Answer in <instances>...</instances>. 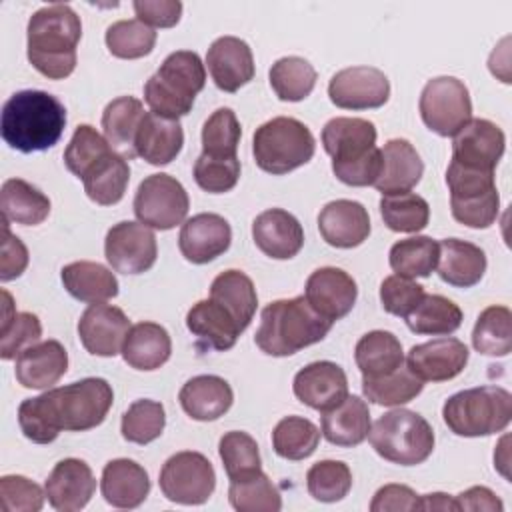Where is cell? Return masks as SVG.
Segmentation results:
<instances>
[{
  "mask_svg": "<svg viewBox=\"0 0 512 512\" xmlns=\"http://www.w3.org/2000/svg\"><path fill=\"white\" fill-rule=\"evenodd\" d=\"M384 224L394 232H420L428 226L430 206L414 192L384 194L380 200Z\"/></svg>",
  "mask_w": 512,
  "mask_h": 512,
  "instance_id": "obj_47",
  "label": "cell"
},
{
  "mask_svg": "<svg viewBox=\"0 0 512 512\" xmlns=\"http://www.w3.org/2000/svg\"><path fill=\"white\" fill-rule=\"evenodd\" d=\"M418 510H456V502L450 494L432 492L418 498Z\"/></svg>",
  "mask_w": 512,
  "mask_h": 512,
  "instance_id": "obj_63",
  "label": "cell"
},
{
  "mask_svg": "<svg viewBox=\"0 0 512 512\" xmlns=\"http://www.w3.org/2000/svg\"><path fill=\"white\" fill-rule=\"evenodd\" d=\"M206 66L214 84L224 92H236L254 78L252 50L236 36L216 38L206 52Z\"/></svg>",
  "mask_w": 512,
  "mask_h": 512,
  "instance_id": "obj_22",
  "label": "cell"
},
{
  "mask_svg": "<svg viewBox=\"0 0 512 512\" xmlns=\"http://www.w3.org/2000/svg\"><path fill=\"white\" fill-rule=\"evenodd\" d=\"M382 170L374 182L376 190L384 194L410 192L424 174V162L416 148L404 138H392L384 144Z\"/></svg>",
  "mask_w": 512,
  "mask_h": 512,
  "instance_id": "obj_29",
  "label": "cell"
},
{
  "mask_svg": "<svg viewBox=\"0 0 512 512\" xmlns=\"http://www.w3.org/2000/svg\"><path fill=\"white\" fill-rule=\"evenodd\" d=\"M82 36L80 16L68 4L36 10L26 28L28 60L50 80H64L76 68V46Z\"/></svg>",
  "mask_w": 512,
  "mask_h": 512,
  "instance_id": "obj_3",
  "label": "cell"
},
{
  "mask_svg": "<svg viewBox=\"0 0 512 512\" xmlns=\"http://www.w3.org/2000/svg\"><path fill=\"white\" fill-rule=\"evenodd\" d=\"M354 360L362 378H378L404 364V350L392 332L372 330L356 342Z\"/></svg>",
  "mask_w": 512,
  "mask_h": 512,
  "instance_id": "obj_37",
  "label": "cell"
},
{
  "mask_svg": "<svg viewBox=\"0 0 512 512\" xmlns=\"http://www.w3.org/2000/svg\"><path fill=\"white\" fill-rule=\"evenodd\" d=\"M316 150L310 128L290 116H276L256 128L252 154L260 170L282 176L312 160Z\"/></svg>",
  "mask_w": 512,
  "mask_h": 512,
  "instance_id": "obj_8",
  "label": "cell"
},
{
  "mask_svg": "<svg viewBox=\"0 0 512 512\" xmlns=\"http://www.w3.org/2000/svg\"><path fill=\"white\" fill-rule=\"evenodd\" d=\"M424 294H426L424 286H420L412 278H404L398 274L384 278L380 284L382 308L388 314L400 316V318H406L418 306Z\"/></svg>",
  "mask_w": 512,
  "mask_h": 512,
  "instance_id": "obj_57",
  "label": "cell"
},
{
  "mask_svg": "<svg viewBox=\"0 0 512 512\" xmlns=\"http://www.w3.org/2000/svg\"><path fill=\"white\" fill-rule=\"evenodd\" d=\"M424 388V382L402 364L390 374L378 378H362V392L372 404L380 406H402L414 400Z\"/></svg>",
  "mask_w": 512,
  "mask_h": 512,
  "instance_id": "obj_44",
  "label": "cell"
},
{
  "mask_svg": "<svg viewBox=\"0 0 512 512\" xmlns=\"http://www.w3.org/2000/svg\"><path fill=\"white\" fill-rule=\"evenodd\" d=\"M186 326L196 338L198 348L230 350L244 332L236 318L216 300H200L186 314Z\"/></svg>",
  "mask_w": 512,
  "mask_h": 512,
  "instance_id": "obj_25",
  "label": "cell"
},
{
  "mask_svg": "<svg viewBox=\"0 0 512 512\" xmlns=\"http://www.w3.org/2000/svg\"><path fill=\"white\" fill-rule=\"evenodd\" d=\"M450 210L456 222L468 228H488L496 222L500 212L498 190H490L466 198H450Z\"/></svg>",
  "mask_w": 512,
  "mask_h": 512,
  "instance_id": "obj_55",
  "label": "cell"
},
{
  "mask_svg": "<svg viewBox=\"0 0 512 512\" xmlns=\"http://www.w3.org/2000/svg\"><path fill=\"white\" fill-rule=\"evenodd\" d=\"M134 12L150 28H172L180 22L182 2L178 0H136Z\"/></svg>",
  "mask_w": 512,
  "mask_h": 512,
  "instance_id": "obj_59",
  "label": "cell"
},
{
  "mask_svg": "<svg viewBox=\"0 0 512 512\" xmlns=\"http://www.w3.org/2000/svg\"><path fill=\"white\" fill-rule=\"evenodd\" d=\"M158 484L170 502L196 506L212 496L216 488V472L204 454L184 450L164 462Z\"/></svg>",
  "mask_w": 512,
  "mask_h": 512,
  "instance_id": "obj_11",
  "label": "cell"
},
{
  "mask_svg": "<svg viewBox=\"0 0 512 512\" xmlns=\"http://www.w3.org/2000/svg\"><path fill=\"white\" fill-rule=\"evenodd\" d=\"M450 432L478 438L502 432L512 418V394L500 386H478L452 394L442 406Z\"/></svg>",
  "mask_w": 512,
  "mask_h": 512,
  "instance_id": "obj_6",
  "label": "cell"
},
{
  "mask_svg": "<svg viewBox=\"0 0 512 512\" xmlns=\"http://www.w3.org/2000/svg\"><path fill=\"white\" fill-rule=\"evenodd\" d=\"M328 96L332 104L344 110L380 108L390 98V82L374 66H350L332 76Z\"/></svg>",
  "mask_w": 512,
  "mask_h": 512,
  "instance_id": "obj_13",
  "label": "cell"
},
{
  "mask_svg": "<svg viewBox=\"0 0 512 512\" xmlns=\"http://www.w3.org/2000/svg\"><path fill=\"white\" fill-rule=\"evenodd\" d=\"M232 228L228 220L214 212H202L188 218L178 236L182 256L192 264H208L230 248Z\"/></svg>",
  "mask_w": 512,
  "mask_h": 512,
  "instance_id": "obj_19",
  "label": "cell"
},
{
  "mask_svg": "<svg viewBox=\"0 0 512 512\" xmlns=\"http://www.w3.org/2000/svg\"><path fill=\"white\" fill-rule=\"evenodd\" d=\"M206 84V68L200 56L192 50H176L164 58L156 74L144 84V100L150 112L174 118L186 116L196 94Z\"/></svg>",
  "mask_w": 512,
  "mask_h": 512,
  "instance_id": "obj_5",
  "label": "cell"
},
{
  "mask_svg": "<svg viewBox=\"0 0 512 512\" xmlns=\"http://www.w3.org/2000/svg\"><path fill=\"white\" fill-rule=\"evenodd\" d=\"M506 148L504 132L486 118H470V122L454 134L452 162L482 172H494Z\"/></svg>",
  "mask_w": 512,
  "mask_h": 512,
  "instance_id": "obj_14",
  "label": "cell"
},
{
  "mask_svg": "<svg viewBox=\"0 0 512 512\" xmlns=\"http://www.w3.org/2000/svg\"><path fill=\"white\" fill-rule=\"evenodd\" d=\"M252 238L258 250L274 260H290L304 246V230L294 214L270 208L252 222Z\"/></svg>",
  "mask_w": 512,
  "mask_h": 512,
  "instance_id": "obj_21",
  "label": "cell"
},
{
  "mask_svg": "<svg viewBox=\"0 0 512 512\" xmlns=\"http://www.w3.org/2000/svg\"><path fill=\"white\" fill-rule=\"evenodd\" d=\"M358 288L354 278L336 266H324L314 270L304 288V298L308 304L332 324L344 318L356 302Z\"/></svg>",
  "mask_w": 512,
  "mask_h": 512,
  "instance_id": "obj_17",
  "label": "cell"
},
{
  "mask_svg": "<svg viewBox=\"0 0 512 512\" xmlns=\"http://www.w3.org/2000/svg\"><path fill=\"white\" fill-rule=\"evenodd\" d=\"M270 86L284 102H300L316 86L314 66L300 56H284L270 68Z\"/></svg>",
  "mask_w": 512,
  "mask_h": 512,
  "instance_id": "obj_43",
  "label": "cell"
},
{
  "mask_svg": "<svg viewBox=\"0 0 512 512\" xmlns=\"http://www.w3.org/2000/svg\"><path fill=\"white\" fill-rule=\"evenodd\" d=\"M96 480L92 468L78 458L60 460L44 482V492L54 510H82L94 496Z\"/></svg>",
  "mask_w": 512,
  "mask_h": 512,
  "instance_id": "obj_20",
  "label": "cell"
},
{
  "mask_svg": "<svg viewBox=\"0 0 512 512\" xmlns=\"http://www.w3.org/2000/svg\"><path fill=\"white\" fill-rule=\"evenodd\" d=\"M438 256V276L442 282L456 288H470L478 284L486 272V254L480 246L460 240L444 238Z\"/></svg>",
  "mask_w": 512,
  "mask_h": 512,
  "instance_id": "obj_31",
  "label": "cell"
},
{
  "mask_svg": "<svg viewBox=\"0 0 512 512\" xmlns=\"http://www.w3.org/2000/svg\"><path fill=\"white\" fill-rule=\"evenodd\" d=\"M86 196L100 204L112 206L124 198V192L130 182V166L124 156L112 150L98 164H94L88 174L82 178Z\"/></svg>",
  "mask_w": 512,
  "mask_h": 512,
  "instance_id": "obj_38",
  "label": "cell"
},
{
  "mask_svg": "<svg viewBox=\"0 0 512 512\" xmlns=\"http://www.w3.org/2000/svg\"><path fill=\"white\" fill-rule=\"evenodd\" d=\"M228 500L238 512H278L282 508L278 488L262 470L238 480H230Z\"/></svg>",
  "mask_w": 512,
  "mask_h": 512,
  "instance_id": "obj_45",
  "label": "cell"
},
{
  "mask_svg": "<svg viewBox=\"0 0 512 512\" xmlns=\"http://www.w3.org/2000/svg\"><path fill=\"white\" fill-rule=\"evenodd\" d=\"M60 278L66 292L80 302L98 304L118 294V280L114 272L98 262H70L62 268Z\"/></svg>",
  "mask_w": 512,
  "mask_h": 512,
  "instance_id": "obj_34",
  "label": "cell"
},
{
  "mask_svg": "<svg viewBox=\"0 0 512 512\" xmlns=\"http://www.w3.org/2000/svg\"><path fill=\"white\" fill-rule=\"evenodd\" d=\"M110 152L112 146L102 134L96 132V128H92L90 124H80L76 126L64 150V164L76 178L82 180L88 174V170Z\"/></svg>",
  "mask_w": 512,
  "mask_h": 512,
  "instance_id": "obj_51",
  "label": "cell"
},
{
  "mask_svg": "<svg viewBox=\"0 0 512 512\" xmlns=\"http://www.w3.org/2000/svg\"><path fill=\"white\" fill-rule=\"evenodd\" d=\"M104 254L112 270L122 274H142L156 262V236L142 222H118L106 234Z\"/></svg>",
  "mask_w": 512,
  "mask_h": 512,
  "instance_id": "obj_12",
  "label": "cell"
},
{
  "mask_svg": "<svg viewBox=\"0 0 512 512\" xmlns=\"http://www.w3.org/2000/svg\"><path fill=\"white\" fill-rule=\"evenodd\" d=\"M242 128L230 108L214 110L202 126V154L212 158H236Z\"/></svg>",
  "mask_w": 512,
  "mask_h": 512,
  "instance_id": "obj_50",
  "label": "cell"
},
{
  "mask_svg": "<svg viewBox=\"0 0 512 512\" xmlns=\"http://www.w3.org/2000/svg\"><path fill=\"white\" fill-rule=\"evenodd\" d=\"M2 218L22 226L42 224L50 214V200L44 192L22 178H8L0 192Z\"/></svg>",
  "mask_w": 512,
  "mask_h": 512,
  "instance_id": "obj_36",
  "label": "cell"
},
{
  "mask_svg": "<svg viewBox=\"0 0 512 512\" xmlns=\"http://www.w3.org/2000/svg\"><path fill=\"white\" fill-rule=\"evenodd\" d=\"M376 126L366 118L336 116L322 128V146L332 164H348L364 158L376 148Z\"/></svg>",
  "mask_w": 512,
  "mask_h": 512,
  "instance_id": "obj_24",
  "label": "cell"
},
{
  "mask_svg": "<svg viewBox=\"0 0 512 512\" xmlns=\"http://www.w3.org/2000/svg\"><path fill=\"white\" fill-rule=\"evenodd\" d=\"M4 240H2V264H0V280L8 282L18 278L28 266V250L18 236H14L8 228V220L2 218Z\"/></svg>",
  "mask_w": 512,
  "mask_h": 512,
  "instance_id": "obj_60",
  "label": "cell"
},
{
  "mask_svg": "<svg viewBox=\"0 0 512 512\" xmlns=\"http://www.w3.org/2000/svg\"><path fill=\"white\" fill-rule=\"evenodd\" d=\"M182 144L184 132L178 120L144 112L134 140L136 156L152 166H166L180 154Z\"/></svg>",
  "mask_w": 512,
  "mask_h": 512,
  "instance_id": "obj_27",
  "label": "cell"
},
{
  "mask_svg": "<svg viewBox=\"0 0 512 512\" xmlns=\"http://www.w3.org/2000/svg\"><path fill=\"white\" fill-rule=\"evenodd\" d=\"M182 410L198 420V422H210L224 416L232 402L234 392L230 384L214 374H200L190 378L178 394Z\"/></svg>",
  "mask_w": 512,
  "mask_h": 512,
  "instance_id": "obj_30",
  "label": "cell"
},
{
  "mask_svg": "<svg viewBox=\"0 0 512 512\" xmlns=\"http://www.w3.org/2000/svg\"><path fill=\"white\" fill-rule=\"evenodd\" d=\"M292 390L308 408L326 412L348 396V378L336 362L318 360L296 372Z\"/></svg>",
  "mask_w": 512,
  "mask_h": 512,
  "instance_id": "obj_18",
  "label": "cell"
},
{
  "mask_svg": "<svg viewBox=\"0 0 512 512\" xmlns=\"http://www.w3.org/2000/svg\"><path fill=\"white\" fill-rule=\"evenodd\" d=\"M440 244L430 236L398 240L388 254L390 268L404 278H426L436 270Z\"/></svg>",
  "mask_w": 512,
  "mask_h": 512,
  "instance_id": "obj_41",
  "label": "cell"
},
{
  "mask_svg": "<svg viewBox=\"0 0 512 512\" xmlns=\"http://www.w3.org/2000/svg\"><path fill=\"white\" fill-rule=\"evenodd\" d=\"M320 442V430L302 416L282 418L272 432V448L280 458L304 460L314 454Z\"/></svg>",
  "mask_w": 512,
  "mask_h": 512,
  "instance_id": "obj_46",
  "label": "cell"
},
{
  "mask_svg": "<svg viewBox=\"0 0 512 512\" xmlns=\"http://www.w3.org/2000/svg\"><path fill=\"white\" fill-rule=\"evenodd\" d=\"M104 500L114 508H138L150 492V478L144 466L128 458L110 460L100 478Z\"/></svg>",
  "mask_w": 512,
  "mask_h": 512,
  "instance_id": "obj_28",
  "label": "cell"
},
{
  "mask_svg": "<svg viewBox=\"0 0 512 512\" xmlns=\"http://www.w3.org/2000/svg\"><path fill=\"white\" fill-rule=\"evenodd\" d=\"M418 494L404 484H386L378 488L370 502L372 512H394V510H418Z\"/></svg>",
  "mask_w": 512,
  "mask_h": 512,
  "instance_id": "obj_61",
  "label": "cell"
},
{
  "mask_svg": "<svg viewBox=\"0 0 512 512\" xmlns=\"http://www.w3.org/2000/svg\"><path fill=\"white\" fill-rule=\"evenodd\" d=\"M456 510H486V512H502V500L486 486H472L460 492L456 498Z\"/></svg>",
  "mask_w": 512,
  "mask_h": 512,
  "instance_id": "obj_62",
  "label": "cell"
},
{
  "mask_svg": "<svg viewBox=\"0 0 512 512\" xmlns=\"http://www.w3.org/2000/svg\"><path fill=\"white\" fill-rule=\"evenodd\" d=\"M166 426V412L164 406L156 400L140 398L128 406L122 416L120 432L122 438L132 444H150L152 440L160 438Z\"/></svg>",
  "mask_w": 512,
  "mask_h": 512,
  "instance_id": "obj_49",
  "label": "cell"
},
{
  "mask_svg": "<svg viewBox=\"0 0 512 512\" xmlns=\"http://www.w3.org/2000/svg\"><path fill=\"white\" fill-rule=\"evenodd\" d=\"M190 208L186 188L170 174L146 176L134 196L138 222L154 230H170L184 222Z\"/></svg>",
  "mask_w": 512,
  "mask_h": 512,
  "instance_id": "obj_10",
  "label": "cell"
},
{
  "mask_svg": "<svg viewBox=\"0 0 512 512\" xmlns=\"http://www.w3.org/2000/svg\"><path fill=\"white\" fill-rule=\"evenodd\" d=\"M68 370V352L58 340H44L28 346L16 356V380L24 388L48 390Z\"/></svg>",
  "mask_w": 512,
  "mask_h": 512,
  "instance_id": "obj_26",
  "label": "cell"
},
{
  "mask_svg": "<svg viewBox=\"0 0 512 512\" xmlns=\"http://www.w3.org/2000/svg\"><path fill=\"white\" fill-rule=\"evenodd\" d=\"M422 122L438 136H454L472 118V100L466 84L454 76H438L426 82L420 94Z\"/></svg>",
  "mask_w": 512,
  "mask_h": 512,
  "instance_id": "obj_9",
  "label": "cell"
},
{
  "mask_svg": "<svg viewBox=\"0 0 512 512\" xmlns=\"http://www.w3.org/2000/svg\"><path fill=\"white\" fill-rule=\"evenodd\" d=\"M472 346L486 356H508L512 350V312L506 306H488L480 312Z\"/></svg>",
  "mask_w": 512,
  "mask_h": 512,
  "instance_id": "obj_42",
  "label": "cell"
},
{
  "mask_svg": "<svg viewBox=\"0 0 512 512\" xmlns=\"http://www.w3.org/2000/svg\"><path fill=\"white\" fill-rule=\"evenodd\" d=\"M156 32L138 18L118 20L106 28V46L112 56L122 60H136L154 50Z\"/></svg>",
  "mask_w": 512,
  "mask_h": 512,
  "instance_id": "obj_48",
  "label": "cell"
},
{
  "mask_svg": "<svg viewBox=\"0 0 512 512\" xmlns=\"http://www.w3.org/2000/svg\"><path fill=\"white\" fill-rule=\"evenodd\" d=\"M46 492L26 476L8 474L0 478V504L4 512H38Z\"/></svg>",
  "mask_w": 512,
  "mask_h": 512,
  "instance_id": "obj_56",
  "label": "cell"
},
{
  "mask_svg": "<svg viewBox=\"0 0 512 512\" xmlns=\"http://www.w3.org/2000/svg\"><path fill=\"white\" fill-rule=\"evenodd\" d=\"M172 340L164 326L156 322H138L130 326L122 344V358L134 370H156L168 362Z\"/></svg>",
  "mask_w": 512,
  "mask_h": 512,
  "instance_id": "obj_33",
  "label": "cell"
},
{
  "mask_svg": "<svg viewBox=\"0 0 512 512\" xmlns=\"http://www.w3.org/2000/svg\"><path fill=\"white\" fill-rule=\"evenodd\" d=\"M210 298L222 304L242 326V330L248 328V324L254 318L258 296L254 282L250 276H246L242 270H226L220 272L210 286Z\"/></svg>",
  "mask_w": 512,
  "mask_h": 512,
  "instance_id": "obj_39",
  "label": "cell"
},
{
  "mask_svg": "<svg viewBox=\"0 0 512 512\" xmlns=\"http://www.w3.org/2000/svg\"><path fill=\"white\" fill-rule=\"evenodd\" d=\"M468 348L462 340L444 336L412 346L406 366L422 382H446L456 378L468 364Z\"/></svg>",
  "mask_w": 512,
  "mask_h": 512,
  "instance_id": "obj_16",
  "label": "cell"
},
{
  "mask_svg": "<svg viewBox=\"0 0 512 512\" xmlns=\"http://www.w3.org/2000/svg\"><path fill=\"white\" fill-rule=\"evenodd\" d=\"M66 126L64 104L44 90H20L2 106L0 134L24 154L52 148Z\"/></svg>",
  "mask_w": 512,
  "mask_h": 512,
  "instance_id": "obj_2",
  "label": "cell"
},
{
  "mask_svg": "<svg viewBox=\"0 0 512 512\" xmlns=\"http://www.w3.org/2000/svg\"><path fill=\"white\" fill-rule=\"evenodd\" d=\"M240 178V160L236 158H212L200 154L194 162V180L196 184L210 192L222 194L232 190Z\"/></svg>",
  "mask_w": 512,
  "mask_h": 512,
  "instance_id": "obj_54",
  "label": "cell"
},
{
  "mask_svg": "<svg viewBox=\"0 0 512 512\" xmlns=\"http://www.w3.org/2000/svg\"><path fill=\"white\" fill-rule=\"evenodd\" d=\"M318 230L334 248H356L370 234V216L356 200H332L318 214Z\"/></svg>",
  "mask_w": 512,
  "mask_h": 512,
  "instance_id": "obj_23",
  "label": "cell"
},
{
  "mask_svg": "<svg viewBox=\"0 0 512 512\" xmlns=\"http://www.w3.org/2000/svg\"><path fill=\"white\" fill-rule=\"evenodd\" d=\"M130 330L128 316L112 304H90L78 320V338L94 356H116Z\"/></svg>",
  "mask_w": 512,
  "mask_h": 512,
  "instance_id": "obj_15",
  "label": "cell"
},
{
  "mask_svg": "<svg viewBox=\"0 0 512 512\" xmlns=\"http://www.w3.org/2000/svg\"><path fill=\"white\" fill-rule=\"evenodd\" d=\"M374 452L400 466H416L434 450V430L418 412L396 408L382 414L368 432Z\"/></svg>",
  "mask_w": 512,
  "mask_h": 512,
  "instance_id": "obj_7",
  "label": "cell"
},
{
  "mask_svg": "<svg viewBox=\"0 0 512 512\" xmlns=\"http://www.w3.org/2000/svg\"><path fill=\"white\" fill-rule=\"evenodd\" d=\"M370 410L360 396H346L338 406L322 412V436L342 448L362 444L370 432Z\"/></svg>",
  "mask_w": 512,
  "mask_h": 512,
  "instance_id": "obj_32",
  "label": "cell"
},
{
  "mask_svg": "<svg viewBox=\"0 0 512 512\" xmlns=\"http://www.w3.org/2000/svg\"><path fill=\"white\" fill-rule=\"evenodd\" d=\"M114 392L104 378H82L68 386L50 388L18 406L22 434L36 444H50L64 432H84L104 422Z\"/></svg>",
  "mask_w": 512,
  "mask_h": 512,
  "instance_id": "obj_1",
  "label": "cell"
},
{
  "mask_svg": "<svg viewBox=\"0 0 512 512\" xmlns=\"http://www.w3.org/2000/svg\"><path fill=\"white\" fill-rule=\"evenodd\" d=\"M462 310L440 294H424L418 306L406 316V326L422 336H446L460 328Z\"/></svg>",
  "mask_w": 512,
  "mask_h": 512,
  "instance_id": "obj_40",
  "label": "cell"
},
{
  "mask_svg": "<svg viewBox=\"0 0 512 512\" xmlns=\"http://www.w3.org/2000/svg\"><path fill=\"white\" fill-rule=\"evenodd\" d=\"M306 488L318 502H338L352 488V472L340 460H320L306 472Z\"/></svg>",
  "mask_w": 512,
  "mask_h": 512,
  "instance_id": "obj_53",
  "label": "cell"
},
{
  "mask_svg": "<svg viewBox=\"0 0 512 512\" xmlns=\"http://www.w3.org/2000/svg\"><path fill=\"white\" fill-rule=\"evenodd\" d=\"M330 328L332 322L320 316L304 296L284 298L264 306L254 342L268 356H292L324 340Z\"/></svg>",
  "mask_w": 512,
  "mask_h": 512,
  "instance_id": "obj_4",
  "label": "cell"
},
{
  "mask_svg": "<svg viewBox=\"0 0 512 512\" xmlns=\"http://www.w3.org/2000/svg\"><path fill=\"white\" fill-rule=\"evenodd\" d=\"M144 116V106L134 96H120L106 104L102 112V130L104 138L126 160H132L136 156L134 140L138 126Z\"/></svg>",
  "mask_w": 512,
  "mask_h": 512,
  "instance_id": "obj_35",
  "label": "cell"
},
{
  "mask_svg": "<svg viewBox=\"0 0 512 512\" xmlns=\"http://www.w3.org/2000/svg\"><path fill=\"white\" fill-rule=\"evenodd\" d=\"M218 454L230 480H238L262 470L258 444L248 432H226L218 442Z\"/></svg>",
  "mask_w": 512,
  "mask_h": 512,
  "instance_id": "obj_52",
  "label": "cell"
},
{
  "mask_svg": "<svg viewBox=\"0 0 512 512\" xmlns=\"http://www.w3.org/2000/svg\"><path fill=\"white\" fill-rule=\"evenodd\" d=\"M0 336H2L0 358L12 360L28 346L40 342V336H42L40 318L32 312H16L10 324L0 328Z\"/></svg>",
  "mask_w": 512,
  "mask_h": 512,
  "instance_id": "obj_58",
  "label": "cell"
}]
</instances>
